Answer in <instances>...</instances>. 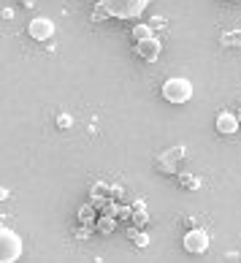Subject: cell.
I'll use <instances>...</instances> for the list:
<instances>
[{
	"mask_svg": "<svg viewBox=\"0 0 241 263\" xmlns=\"http://www.w3.org/2000/svg\"><path fill=\"white\" fill-rule=\"evenodd\" d=\"M106 16H111V14L101 6V8H95V11H92V22H95V19H106Z\"/></svg>",
	"mask_w": 241,
	"mask_h": 263,
	"instance_id": "cell-10",
	"label": "cell"
},
{
	"mask_svg": "<svg viewBox=\"0 0 241 263\" xmlns=\"http://www.w3.org/2000/svg\"><path fill=\"white\" fill-rule=\"evenodd\" d=\"M238 122H241V114H238Z\"/></svg>",
	"mask_w": 241,
	"mask_h": 263,
	"instance_id": "cell-12",
	"label": "cell"
},
{
	"mask_svg": "<svg viewBox=\"0 0 241 263\" xmlns=\"http://www.w3.org/2000/svg\"><path fill=\"white\" fill-rule=\"evenodd\" d=\"M27 33H30L33 41H49L54 35V22L49 16H35L30 25H27Z\"/></svg>",
	"mask_w": 241,
	"mask_h": 263,
	"instance_id": "cell-4",
	"label": "cell"
},
{
	"mask_svg": "<svg viewBox=\"0 0 241 263\" xmlns=\"http://www.w3.org/2000/svg\"><path fill=\"white\" fill-rule=\"evenodd\" d=\"M160 52H163V44L157 41L155 35L144 38V41H136V54L141 57V60H147V63H155L160 57Z\"/></svg>",
	"mask_w": 241,
	"mask_h": 263,
	"instance_id": "cell-6",
	"label": "cell"
},
{
	"mask_svg": "<svg viewBox=\"0 0 241 263\" xmlns=\"http://www.w3.org/2000/svg\"><path fill=\"white\" fill-rule=\"evenodd\" d=\"M163 98L168 103H187L192 98V84L190 79H182V76H173L163 84Z\"/></svg>",
	"mask_w": 241,
	"mask_h": 263,
	"instance_id": "cell-3",
	"label": "cell"
},
{
	"mask_svg": "<svg viewBox=\"0 0 241 263\" xmlns=\"http://www.w3.org/2000/svg\"><path fill=\"white\" fill-rule=\"evenodd\" d=\"M149 35H152L149 25H136L133 27V38H136V41H144V38H149Z\"/></svg>",
	"mask_w": 241,
	"mask_h": 263,
	"instance_id": "cell-8",
	"label": "cell"
},
{
	"mask_svg": "<svg viewBox=\"0 0 241 263\" xmlns=\"http://www.w3.org/2000/svg\"><path fill=\"white\" fill-rule=\"evenodd\" d=\"M217 130L223 133V136H233L238 130V117L230 114V111H223V114L217 117Z\"/></svg>",
	"mask_w": 241,
	"mask_h": 263,
	"instance_id": "cell-7",
	"label": "cell"
},
{
	"mask_svg": "<svg viewBox=\"0 0 241 263\" xmlns=\"http://www.w3.org/2000/svg\"><path fill=\"white\" fill-rule=\"evenodd\" d=\"M182 245H185L187 252H192V255H200V252L209 250V233L206 231H187L185 239H182Z\"/></svg>",
	"mask_w": 241,
	"mask_h": 263,
	"instance_id": "cell-5",
	"label": "cell"
},
{
	"mask_svg": "<svg viewBox=\"0 0 241 263\" xmlns=\"http://www.w3.org/2000/svg\"><path fill=\"white\" fill-rule=\"evenodd\" d=\"M101 231H111V220H101Z\"/></svg>",
	"mask_w": 241,
	"mask_h": 263,
	"instance_id": "cell-11",
	"label": "cell"
},
{
	"mask_svg": "<svg viewBox=\"0 0 241 263\" xmlns=\"http://www.w3.org/2000/svg\"><path fill=\"white\" fill-rule=\"evenodd\" d=\"M223 44H225V46H241V30L225 33V35H223Z\"/></svg>",
	"mask_w": 241,
	"mask_h": 263,
	"instance_id": "cell-9",
	"label": "cell"
},
{
	"mask_svg": "<svg viewBox=\"0 0 241 263\" xmlns=\"http://www.w3.org/2000/svg\"><path fill=\"white\" fill-rule=\"evenodd\" d=\"M22 255V239L11 228H0V263H16Z\"/></svg>",
	"mask_w": 241,
	"mask_h": 263,
	"instance_id": "cell-2",
	"label": "cell"
},
{
	"mask_svg": "<svg viewBox=\"0 0 241 263\" xmlns=\"http://www.w3.org/2000/svg\"><path fill=\"white\" fill-rule=\"evenodd\" d=\"M101 6L117 19H136L147 11L149 0H101Z\"/></svg>",
	"mask_w": 241,
	"mask_h": 263,
	"instance_id": "cell-1",
	"label": "cell"
}]
</instances>
